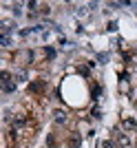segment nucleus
I'll use <instances>...</instances> for the list:
<instances>
[{
  "mask_svg": "<svg viewBox=\"0 0 137 148\" xmlns=\"http://www.w3.org/2000/svg\"><path fill=\"white\" fill-rule=\"evenodd\" d=\"M135 126H137L135 119H124V128L126 130H135Z\"/></svg>",
  "mask_w": 137,
  "mask_h": 148,
  "instance_id": "obj_3",
  "label": "nucleus"
},
{
  "mask_svg": "<svg viewBox=\"0 0 137 148\" xmlns=\"http://www.w3.org/2000/svg\"><path fill=\"white\" fill-rule=\"evenodd\" d=\"M0 44H2V47H9V36L2 33V36H0Z\"/></svg>",
  "mask_w": 137,
  "mask_h": 148,
  "instance_id": "obj_5",
  "label": "nucleus"
},
{
  "mask_svg": "<svg viewBox=\"0 0 137 148\" xmlns=\"http://www.w3.org/2000/svg\"><path fill=\"white\" fill-rule=\"evenodd\" d=\"M117 144H119V146H128V137L119 133V135H117Z\"/></svg>",
  "mask_w": 137,
  "mask_h": 148,
  "instance_id": "obj_4",
  "label": "nucleus"
},
{
  "mask_svg": "<svg viewBox=\"0 0 137 148\" xmlns=\"http://www.w3.org/2000/svg\"><path fill=\"white\" fill-rule=\"evenodd\" d=\"M75 13H77V16H86V7H77V9H75Z\"/></svg>",
  "mask_w": 137,
  "mask_h": 148,
  "instance_id": "obj_6",
  "label": "nucleus"
},
{
  "mask_svg": "<svg viewBox=\"0 0 137 148\" xmlns=\"http://www.w3.org/2000/svg\"><path fill=\"white\" fill-rule=\"evenodd\" d=\"M102 146H104V148H115V144H113V142H104Z\"/></svg>",
  "mask_w": 137,
  "mask_h": 148,
  "instance_id": "obj_10",
  "label": "nucleus"
},
{
  "mask_svg": "<svg viewBox=\"0 0 137 148\" xmlns=\"http://www.w3.org/2000/svg\"><path fill=\"white\" fill-rule=\"evenodd\" d=\"M53 119H55L58 124H66V111H62V108L53 111Z\"/></svg>",
  "mask_w": 137,
  "mask_h": 148,
  "instance_id": "obj_2",
  "label": "nucleus"
},
{
  "mask_svg": "<svg viewBox=\"0 0 137 148\" xmlns=\"http://www.w3.org/2000/svg\"><path fill=\"white\" fill-rule=\"evenodd\" d=\"M42 88H44L42 82H38V84H31V91H42Z\"/></svg>",
  "mask_w": 137,
  "mask_h": 148,
  "instance_id": "obj_7",
  "label": "nucleus"
},
{
  "mask_svg": "<svg viewBox=\"0 0 137 148\" xmlns=\"http://www.w3.org/2000/svg\"><path fill=\"white\" fill-rule=\"evenodd\" d=\"M44 53H47V58H53V56H55V51H53V49H47Z\"/></svg>",
  "mask_w": 137,
  "mask_h": 148,
  "instance_id": "obj_9",
  "label": "nucleus"
},
{
  "mask_svg": "<svg viewBox=\"0 0 137 148\" xmlns=\"http://www.w3.org/2000/svg\"><path fill=\"white\" fill-rule=\"evenodd\" d=\"M0 77H2V91H5V93H11L13 88H16V82L11 80V75L7 73V71H2Z\"/></svg>",
  "mask_w": 137,
  "mask_h": 148,
  "instance_id": "obj_1",
  "label": "nucleus"
},
{
  "mask_svg": "<svg viewBox=\"0 0 137 148\" xmlns=\"http://www.w3.org/2000/svg\"><path fill=\"white\" fill-rule=\"evenodd\" d=\"M71 146H80V137L73 135V139H71Z\"/></svg>",
  "mask_w": 137,
  "mask_h": 148,
  "instance_id": "obj_8",
  "label": "nucleus"
}]
</instances>
